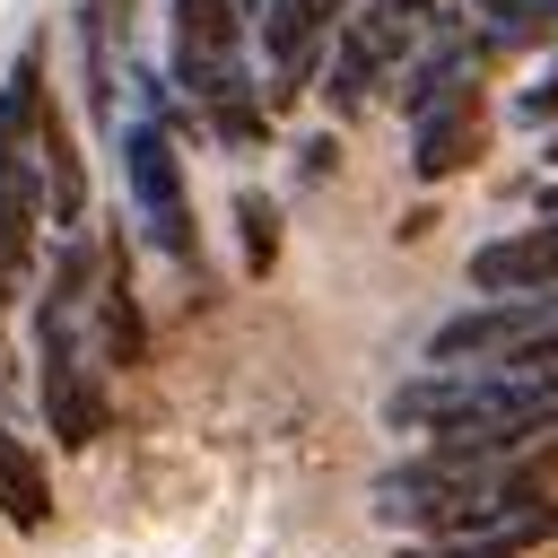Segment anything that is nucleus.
<instances>
[{"label": "nucleus", "instance_id": "obj_13", "mask_svg": "<svg viewBox=\"0 0 558 558\" xmlns=\"http://www.w3.org/2000/svg\"><path fill=\"white\" fill-rule=\"evenodd\" d=\"M480 9V26L497 35V44H523V35H541V0H471Z\"/></svg>", "mask_w": 558, "mask_h": 558}, {"label": "nucleus", "instance_id": "obj_1", "mask_svg": "<svg viewBox=\"0 0 558 558\" xmlns=\"http://www.w3.org/2000/svg\"><path fill=\"white\" fill-rule=\"evenodd\" d=\"M35 122H44V70L35 52L9 70L0 87V323H9V296L35 262V218H44V166H35Z\"/></svg>", "mask_w": 558, "mask_h": 558}, {"label": "nucleus", "instance_id": "obj_5", "mask_svg": "<svg viewBox=\"0 0 558 558\" xmlns=\"http://www.w3.org/2000/svg\"><path fill=\"white\" fill-rule=\"evenodd\" d=\"M480 148H488V105H480V78H462V87H445V96L418 113L410 166H418V183H445V174H462Z\"/></svg>", "mask_w": 558, "mask_h": 558}, {"label": "nucleus", "instance_id": "obj_12", "mask_svg": "<svg viewBox=\"0 0 558 558\" xmlns=\"http://www.w3.org/2000/svg\"><path fill=\"white\" fill-rule=\"evenodd\" d=\"M235 235H244V270L262 279V270L279 262V201H270V192H244V201H235Z\"/></svg>", "mask_w": 558, "mask_h": 558}, {"label": "nucleus", "instance_id": "obj_16", "mask_svg": "<svg viewBox=\"0 0 558 558\" xmlns=\"http://www.w3.org/2000/svg\"><path fill=\"white\" fill-rule=\"evenodd\" d=\"M549 113H558V61L541 70V87H523V96H514V122H549Z\"/></svg>", "mask_w": 558, "mask_h": 558}, {"label": "nucleus", "instance_id": "obj_17", "mask_svg": "<svg viewBox=\"0 0 558 558\" xmlns=\"http://www.w3.org/2000/svg\"><path fill=\"white\" fill-rule=\"evenodd\" d=\"M392 9H401L410 26H427V17H436V0H392Z\"/></svg>", "mask_w": 558, "mask_h": 558}, {"label": "nucleus", "instance_id": "obj_2", "mask_svg": "<svg viewBox=\"0 0 558 558\" xmlns=\"http://www.w3.org/2000/svg\"><path fill=\"white\" fill-rule=\"evenodd\" d=\"M122 183H131V209L148 227V244L166 262H201V235H192V201H183V157L166 140V122H131L122 131Z\"/></svg>", "mask_w": 558, "mask_h": 558}, {"label": "nucleus", "instance_id": "obj_8", "mask_svg": "<svg viewBox=\"0 0 558 558\" xmlns=\"http://www.w3.org/2000/svg\"><path fill=\"white\" fill-rule=\"evenodd\" d=\"M35 166H44V218H52L61 235H78V227H87V166H78V148H70V131H61L52 105H44V122H35Z\"/></svg>", "mask_w": 558, "mask_h": 558}, {"label": "nucleus", "instance_id": "obj_11", "mask_svg": "<svg viewBox=\"0 0 558 558\" xmlns=\"http://www.w3.org/2000/svg\"><path fill=\"white\" fill-rule=\"evenodd\" d=\"M375 78H384V61L357 44V35H340V52H331V78H323V96H331V113H357L366 96H375Z\"/></svg>", "mask_w": 558, "mask_h": 558}, {"label": "nucleus", "instance_id": "obj_18", "mask_svg": "<svg viewBox=\"0 0 558 558\" xmlns=\"http://www.w3.org/2000/svg\"><path fill=\"white\" fill-rule=\"evenodd\" d=\"M541 384H549V392H558V375H541Z\"/></svg>", "mask_w": 558, "mask_h": 558}, {"label": "nucleus", "instance_id": "obj_14", "mask_svg": "<svg viewBox=\"0 0 558 558\" xmlns=\"http://www.w3.org/2000/svg\"><path fill=\"white\" fill-rule=\"evenodd\" d=\"M209 122H218V140H227V148H253V140H262V105H253V96L209 105Z\"/></svg>", "mask_w": 558, "mask_h": 558}, {"label": "nucleus", "instance_id": "obj_6", "mask_svg": "<svg viewBox=\"0 0 558 558\" xmlns=\"http://www.w3.org/2000/svg\"><path fill=\"white\" fill-rule=\"evenodd\" d=\"M349 17V0H270L262 44H270V105H288L296 87H314V61L331 44V26Z\"/></svg>", "mask_w": 558, "mask_h": 558}, {"label": "nucleus", "instance_id": "obj_10", "mask_svg": "<svg viewBox=\"0 0 558 558\" xmlns=\"http://www.w3.org/2000/svg\"><path fill=\"white\" fill-rule=\"evenodd\" d=\"M0 523L9 532H44L52 523V488H44V462L0 427Z\"/></svg>", "mask_w": 558, "mask_h": 558}, {"label": "nucleus", "instance_id": "obj_4", "mask_svg": "<svg viewBox=\"0 0 558 558\" xmlns=\"http://www.w3.org/2000/svg\"><path fill=\"white\" fill-rule=\"evenodd\" d=\"M549 314H558V296H480L427 331V366H506Z\"/></svg>", "mask_w": 558, "mask_h": 558}, {"label": "nucleus", "instance_id": "obj_9", "mask_svg": "<svg viewBox=\"0 0 558 558\" xmlns=\"http://www.w3.org/2000/svg\"><path fill=\"white\" fill-rule=\"evenodd\" d=\"M96 357H105V366H140V357H148V323H140V296H131L122 253H105V288H96Z\"/></svg>", "mask_w": 558, "mask_h": 558}, {"label": "nucleus", "instance_id": "obj_7", "mask_svg": "<svg viewBox=\"0 0 558 558\" xmlns=\"http://www.w3.org/2000/svg\"><path fill=\"white\" fill-rule=\"evenodd\" d=\"M471 288L480 296H558V218L480 244L471 253Z\"/></svg>", "mask_w": 558, "mask_h": 558}, {"label": "nucleus", "instance_id": "obj_15", "mask_svg": "<svg viewBox=\"0 0 558 558\" xmlns=\"http://www.w3.org/2000/svg\"><path fill=\"white\" fill-rule=\"evenodd\" d=\"M401 558H523L506 532H488V541H418V549H401Z\"/></svg>", "mask_w": 558, "mask_h": 558}, {"label": "nucleus", "instance_id": "obj_3", "mask_svg": "<svg viewBox=\"0 0 558 558\" xmlns=\"http://www.w3.org/2000/svg\"><path fill=\"white\" fill-rule=\"evenodd\" d=\"M174 87L201 105L253 96L244 87V9L235 0H174Z\"/></svg>", "mask_w": 558, "mask_h": 558}]
</instances>
